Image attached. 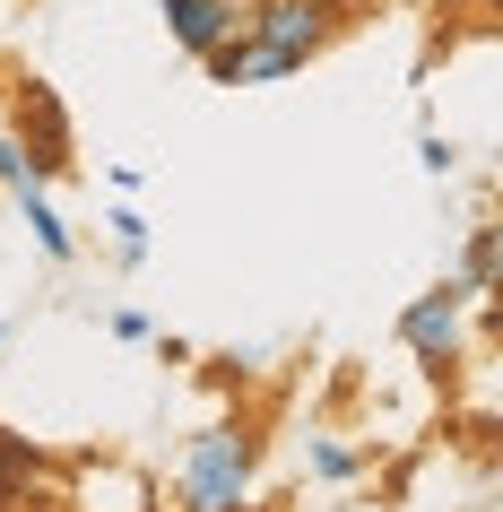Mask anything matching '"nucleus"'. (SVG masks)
Here are the masks:
<instances>
[{
    "mask_svg": "<svg viewBox=\"0 0 503 512\" xmlns=\"http://www.w3.org/2000/svg\"><path fill=\"white\" fill-rule=\"evenodd\" d=\"M356 27V0H243V87H278Z\"/></svg>",
    "mask_w": 503,
    "mask_h": 512,
    "instance_id": "nucleus-1",
    "label": "nucleus"
},
{
    "mask_svg": "<svg viewBox=\"0 0 503 512\" xmlns=\"http://www.w3.org/2000/svg\"><path fill=\"white\" fill-rule=\"evenodd\" d=\"M252 469H261V426L252 417H209L174 460V512H252Z\"/></svg>",
    "mask_w": 503,
    "mask_h": 512,
    "instance_id": "nucleus-2",
    "label": "nucleus"
},
{
    "mask_svg": "<svg viewBox=\"0 0 503 512\" xmlns=\"http://www.w3.org/2000/svg\"><path fill=\"white\" fill-rule=\"evenodd\" d=\"M460 322H469V287H460V278H434V287H425V296L399 313V348H408L425 374L443 382L451 365H460V339H469Z\"/></svg>",
    "mask_w": 503,
    "mask_h": 512,
    "instance_id": "nucleus-3",
    "label": "nucleus"
},
{
    "mask_svg": "<svg viewBox=\"0 0 503 512\" xmlns=\"http://www.w3.org/2000/svg\"><path fill=\"white\" fill-rule=\"evenodd\" d=\"M18 148L44 165V183H53V174H70V105H61L44 79L18 87Z\"/></svg>",
    "mask_w": 503,
    "mask_h": 512,
    "instance_id": "nucleus-4",
    "label": "nucleus"
},
{
    "mask_svg": "<svg viewBox=\"0 0 503 512\" xmlns=\"http://www.w3.org/2000/svg\"><path fill=\"white\" fill-rule=\"evenodd\" d=\"M165 9V35H174V53H209L226 35H243V0H157Z\"/></svg>",
    "mask_w": 503,
    "mask_h": 512,
    "instance_id": "nucleus-5",
    "label": "nucleus"
},
{
    "mask_svg": "<svg viewBox=\"0 0 503 512\" xmlns=\"http://www.w3.org/2000/svg\"><path fill=\"white\" fill-rule=\"evenodd\" d=\"M9 200H18V217H27V243L44 252V261H70V252H79V235H70V217L53 209V191H44V183L9 191Z\"/></svg>",
    "mask_w": 503,
    "mask_h": 512,
    "instance_id": "nucleus-6",
    "label": "nucleus"
},
{
    "mask_svg": "<svg viewBox=\"0 0 503 512\" xmlns=\"http://www.w3.org/2000/svg\"><path fill=\"white\" fill-rule=\"evenodd\" d=\"M460 287H469V296H495V217H477L469 226V243H460Z\"/></svg>",
    "mask_w": 503,
    "mask_h": 512,
    "instance_id": "nucleus-7",
    "label": "nucleus"
},
{
    "mask_svg": "<svg viewBox=\"0 0 503 512\" xmlns=\"http://www.w3.org/2000/svg\"><path fill=\"white\" fill-rule=\"evenodd\" d=\"M313 478H321V486L365 478V452H356V443H339V434H313Z\"/></svg>",
    "mask_w": 503,
    "mask_h": 512,
    "instance_id": "nucleus-8",
    "label": "nucleus"
},
{
    "mask_svg": "<svg viewBox=\"0 0 503 512\" xmlns=\"http://www.w3.org/2000/svg\"><path fill=\"white\" fill-rule=\"evenodd\" d=\"M35 469H44V452H35L27 434H9V426H0V486H9V495H27Z\"/></svg>",
    "mask_w": 503,
    "mask_h": 512,
    "instance_id": "nucleus-9",
    "label": "nucleus"
},
{
    "mask_svg": "<svg viewBox=\"0 0 503 512\" xmlns=\"http://www.w3.org/2000/svg\"><path fill=\"white\" fill-rule=\"evenodd\" d=\"M105 226H113V261L139 270V261H148V243H157V235H148V217H139V209H113Z\"/></svg>",
    "mask_w": 503,
    "mask_h": 512,
    "instance_id": "nucleus-10",
    "label": "nucleus"
},
{
    "mask_svg": "<svg viewBox=\"0 0 503 512\" xmlns=\"http://www.w3.org/2000/svg\"><path fill=\"white\" fill-rule=\"evenodd\" d=\"M27 183H44V165L18 148V131H0V191H27Z\"/></svg>",
    "mask_w": 503,
    "mask_h": 512,
    "instance_id": "nucleus-11",
    "label": "nucleus"
},
{
    "mask_svg": "<svg viewBox=\"0 0 503 512\" xmlns=\"http://www.w3.org/2000/svg\"><path fill=\"white\" fill-rule=\"evenodd\" d=\"M417 165L434 174V183H443V174H460V148H451L443 131H425V139H417Z\"/></svg>",
    "mask_w": 503,
    "mask_h": 512,
    "instance_id": "nucleus-12",
    "label": "nucleus"
},
{
    "mask_svg": "<svg viewBox=\"0 0 503 512\" xmlns=\"http://www.w3.org/2000/svg\"><path fill=\"white\" fill-rule=\"evenodd\" d=\"M113 339H148V330H157V322H148V313H139V304H113Z\"/></svg>",
    "mask_w": 503,
    "mask_h": 512,
    "instance_id": "nucleus-13",
    "label": "nucleus"
},
{
    "mask_svg": "<svg viewBox=\"0 0 503 512\" xmlns=\"http://www.w3.org/2000/svg\"><path fill=\"white\" fill-rule=\"evenodd\" d=\"M0 512H53V504H44V495H9Z\"/></svg>",
    "mask_w": 503,
    "mask_h": 512,
    "instance_id": "nucleus-14",
    "label": "nucleus"
},
{
    "mask_svg": "<svg viewBox=\"0 0 503 512\" xmlns=\"http://www.w3.org/2000/svg\"><path fill=\"white\" fill-rule=\"evenodd\" d=\"M0 348H9V322H0Z\"/></svg>",
    "mask_w": 503,
    "mask_h": 512,
    "instance_id": "nucleus-15",
    "label": "nucleus"
}]
</instances>
